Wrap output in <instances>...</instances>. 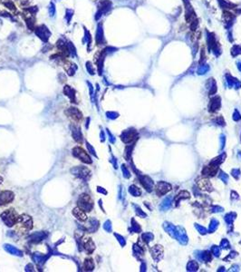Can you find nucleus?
<instances>
[{
	"label": "nucleus",
	"mask_w": 241,
	"mask_h": 272,
	"mask_svg": "<svg viewBox=\"0 0 241 272\" xmlns=\"http://www.w3.org/2000/svg\"><path fill=\"white\" fill-rule=\"evenodd\" d=\"M95 41L98 44H103V43L105 42L104 40V36H103V30H102V27L100 24L97 27V32H96V36H95Z\"/></svg>",
	"instance_id": "2eb2a0df"
},
{
	"label": "nucleus",
	"mask_w": 241,
	"mask_h": 272,
	"mask_svg": "<svg viewBox=\"0 0 241 272\" xmlns=\"http://www.w3.org/2000/svg\"><path fill=\"white\" fill-rule=\"evenodd\" d=\"M35 20L32 18H28L27 19V27H29V28L31 29H34V25H35Z\"/></svg>",
	"instance_id": "b1692460"
},
{
	"label": "nucleus",
	"mask_w": 241,
	"mask_h": 272,
	"mask_svg": "<svg viewBox=\"0 0 241 272\" xmlns=\"http://www.w3.org/2000/svg\"><path fill=\"white\" fill-rule=\"evenodd\" d=\"M94 269V260L92 258H86L84 260V269L86 271H92Z\"/></svg>",
	"instance_id": "6ab92c4d"
},
{
	"label": "nucleus",
	"mask_w": 241,
	"mask_h": 272,
	"mask_svg": "<svg viewBox=\"0 0 241 272\" xmlns=\"http://www.w3.org/2000/svg\"><path fill=\"white\" fill-rule=\"evenodd\" d=\"M98 191H99V192H103V193H106L105 191H103L102 188H100V187H98Z\"/></svg>",
	"instance_id": "c756f323"
},
{
	"label": "nucleus",
	"mask_w": 241,
	"mask_h": 272,
	"mask_svg": "<svg viewBox=\"0 0 241 272\" xmlns=\"http://www.w3.org/2000/svg\"><path fill=\"white\" fill-rule=\"evenodd\" d=\"M88 125H89V118H87V124H86V128H88Z\"/></svg>",
	"instance_id": "7c9ffc66"
},
{
	"label": "nucleus",
	"mask_w": 241,
	"mask_h": 272,
	"mask_svg": "<svg viewBox=\"0 0 241 272\" xmlns=\"http://www.w3.org/2000/svg\"><path fill=\"white\" fill-rule=\"evenodd\" d=\"M88 83V85H89V89H90V95H91V99H92V101H94V87H93V85H91V83L88 82L87 83Z\"/></svg>",
	"instance_id": "a878e982"
},
{
	"label": "nucleus",
	"mask_w": 241,
	"mask_h": 272,
	"mask_svg": "<svg viewBox=\"0 0 241 272\" xmlns=\"http://www.w3.org/2000/svg\"><path fill=\"white\" fill-rule=\"evenodd\" d=\"M2 181H3V178H2L1 176H0V184L2 183Z\"/></svg>",
	"instance_id": "2f4dec72"
},
{
	"label": "nucleus",
	"mask_w": 241,
	"mask_h": 272,
	"mask_svg": "<svg viewBox=\"0 0 241 272\" xmlns=\"http://www.w3.org/2000/svg\"><path fill=\"white\" fill-rule=\"evenodd\" d=\"M82 246L88 254H92L94 250L95 249V245H94V241H92V239H90V238H86V237L83 238Z\"/></svg>",
	"instance_id": "1a4fd4ad"
},
{
	"label": "nucleus",
	"mask_w": 241,
	"mask_h": 272,
	"mask_svg": "<svg viewBox=\"0 0 241 272\" xmlns=\"http://www.w3.org/2000/svg\"><path fill=\"white\" fill-rule=\"evenodd\" d=\"M71 172L74 176L83 180H88L91 176V172L89 171L88 168L84 166H76L71 170Z\"/></svg>",
	"instance_id": "20e7f679"
},
{
	"label": "nucleus",
	"mask_w": 241,
	"mask_h": 272,
	"mask_svg": "<svg viewBox=\"0 0 241 272\" xmlns=\"http://www.w3.org/2000/svg\"><path fill=\"white\" fill-rule=\"evenodd\" d=\"M84 39H85L86 43L88 44V45L91 44V42H92V36H91L89 31L85 29V36H84Z\"/></svg>",
	"instance_id": "5701e85b"
},
{
	"label": "nucleus",
	"mask_w": 241,
	"mask_h": 272,
	"mask_svg": "<svg viewBox=\"0 0 241 272\" xmlns=\"http://www.w3.org/2000/svg\"><path fill=\"white\" fill-rule=\"evenodd\" d=\"M34 267L32 264H28L27 267H25V271H34Z\"/></svg>",
	"instance_id": "cd10ccee"
},
{
	"label": "nucleus",
	"mask_w": 241,
	"mask_h": 272,
	"mask_svg": "<svg viewBox=\"0 0 241 272\" xmlns=\"http://www.w3.org/2000/svg\"><path fill=\"white\" fill-rule=\"evenodd\" d=\"M49 15L50 16H54L55 15V5L51 2L49 5Z\"/></svg>",
	"instance_id": "4be33fe9"
},
{
	"label": "nucleus",
	"mask_w": 241,
	"mask_h": 272,
	"mask_svg": "<svg viewBox=\"0 0 241 272\" xmlns=\"http://www.w3.org/2000/svg\"><path fill=\"white\" fill-rule=\"evenodd\" d=\"M86 147H87V149H88V152H91L92 154H94V156H96V153H95V151H94V149L92 147V145H91L88 141H86Z\"/></svg>",
	"instance_id": "393cba45"
},
{
	"label": "nucleus",
	"mask_w": 241,
	"mask_h": 272,
	"mask_svg": "<svg viewBox=\"0 0 241 272\" xmlns=\"http://www.w3.org/2000/svg\"><path fill=\"white\" fill-rule=\"evenodd\" d=\"M47 237V233L44 232V231H39V232H36L31 234L30 236H28L27 239L28 241L32 242V243H38L42 241L44 239H45Z\"/></svg>",
	"instance_id": "9d476101"
},
{
	"label": "nucleus",
	"mask_w": 241,
	"mask_h": 272,
	"mask_svg": "<svg viewBox=\"0 0 241 272\" xmlns=\"http://www.w3.org/2000/svg\"><path fill=\"white\" fill-rule=\"evenodd\" d=\"M63 94H66L67 97H69V99L71 100L72 103H77L76 95H75V91H74L73 88H72V87H70V86H68V85L64 86V88H63Z\"/></svg>",
	"instance_id": "ddd939ff"
},
{
	"label": "nucleus",
	"mask_w": 241,
	"mask_h": 272,
	"mask_svg": "<svg viewBox=\"0 0 241 272\" xmlns=\"http://www.w3.org/2000/svg\"><path fill=\"white\" fill-rule=\"evenodd\" d=\"M48 257V255H44L42 253H39V252H36L33 254V260L37 265H41L47 260Z\"/></svg>",
	"instance_id": "dca6fc26"
},
{
	"label": "nucleus",
	"mask_w": 241,
	"mask_h": 272,
	"mask_svg": "<svg viewBox=\"0 0 241 272\" xmlns=\"http://www.w3.org/2000/svg\"><path fill=\"white\" fill-rule=\"evenodd\" d=\"M63 67H64V69H66V73H67L69 75H71V76L74 75V73H75V71L77 70V66H75V64H72V63H69V62H67V63L64 64Z\"/></svg>",
	"instance_id": "a211bd4d"
},
{
	"label": "nucleus",
	"mask_w": 241,
	"mask_h": 272,
	"mask_svg": "<svg viewBox=\"0 0 241 272\" xmlns=\"http://www.w3.org/2000/svg\"><path fill=\"white\" fill-rule=\"evenodd\" d=\"M73 214L77 219H79L81 221H85L87 219V216L85 213H84V210H83L79 207H76V208L74 209Z\"/></svg>",
	"instance_id": "4468645a"
},
{
	"label": "nucleus",
	"mask_w": 241,
	"mask_h": 272,
	"mask_svg": "<svg viewBox=\"0 0 241 272\" xmlns=\"http://www.w3.org/2000/svg\"><path fill=\"white\" fill-rule=\"evenodd\" d=\"M35 32H36V36L40 38V39H42L44 42H47L48 38L51 36L50 31L48 30V28L45 27V25H40V27H36Z\"/></svg>",
	"instance_id": "0eeeda50"
},
{
	"label": "nucleus",
	"mask_w": 241,
	"mask_h": 272,
	"mask_svg": "<svg viewBox=\"0 0 241 272\" xmlns=\"http://www.w3.org/2000/svg\"><path fill=\"white\" fill-rule=\"evenodd\" d=\"M78 207L84 211H91L94 208V202L88 194L83 193L77 200Z\"/></svg>",
	"instance_id": "7ed1b4c3"
},
{
	"label": "nucleus",
	"mask_w": 241,
	"mask_h": 272,
	"mask_svg": "<svg viewBox=\"0 0 241 272\" xmlns=\"http://www.w3.org/2000/svg\"><path fill=\"white\" fill-rule=\"evenodd\" d=\"M15 194L11 191H0V206L10 203L14 200Z\"/></svg>",
	"instance_id": "423d86ee"
},
{
	"label": "nucleus",
	"mask_w": 241,
	"mask_h": 272,
	"mask_svg": "<svg viewBox=\"0 0 241 272\" xmlns=\"http://www.w3.org/2000/svg\"><path fill=\"white\" fill-rule=\"evenodd\" d=\"M73 14H74V11L72 9H66V19L68 24H70L71 22V19L73 17Z\"/></svg>",
	"instance_id": "aec40b11"
},
{
	"label": "nucleus",
	"mask_w": 241,
	"mask_h": 272,
	"mask_svg": "<svg viewBox=\"0 0 241 272\" xmlns=\"http://www.w3.org/2000/svg\"><path fill=\"white\" fill-rule=\"evenodd\" d=\"M71 132H72V136H73L74 140L78 142V144H82L83 142V134L81 132L80 127L76 124H72L70 126Z\"/></svg>",
	"instance_id": "6e6552de"
},
{
	"label": "nucleus",
	"mask_w": 241,
	"mask_h": 272,
	"mask_svg": "<svg viewBox=\"0 0 241 272\" xmlns=\"http://www.w3.org/2000/svg\"><path fill=\"white\" fill-rule=\"evenodd\" d=\"M66 113L68 116H70L72 119L74 120V121H76V122H80V121L83 119V114H82V113H81L77 108H75V107H70V108H68V110L66 112Z\"/></svg>",
	"instance_id": "9b49d317"
},
{
	"label": "nucleus",
	"mask_w": 241,
	"mask_h": 272,
	"mask_svg": "<svg viewBox=\"0 0 241 272\" xmlns=\"http://www.w3.org/2000/svg\"><path fill=\"white\" fill-rule=\"evenodd\" d=\"M73 155L77 159L82 161L84 163H87V164L92 163V160H91L90 156L81 147H74L73 149Z\"/></svg>",
	"instance_id": "39448f33"
},
{
	"label": "nucleus",
	"mask_w": 241,
	"mask_h": 272,
	"mask_svg": "<svg viewBox=\"0 0 241 272\" xmlns=\"http://www.w3.org/2000/svg\"><path fill=\"white\" fill-rule=\"evenodd\" d=\"M85 66H86L87 72H88L90 74H94V66H93L92 63H91V62H86Z\"/></svg>",
	"instance_id": "412c9836"
},
{
	"label": "nucleus",
	"mask_w": 241,
	"mask_h": 272,
	"mask_svg": "<svg viewBox=\"0 0 241 272\" xmlns=\"http://www.w3.org/2000/svg\"><path fill=\"white\" fill-rule=\"evenodd\" d=\"M104 229H105L106 230H109V231L111 230V224L109 221H106L105 224H104Z\"/></svg>",
	"instance_id": "c85d7f7f"
},
{
	"label": "nucleus",
	"mask_w": 241,
	"mask_h": 272,
	"mask_svg": "<svg viewBox=\"0 0 241 272\" xmlns=\"http://www.w3.org/2000/svg\"><path fill=\"white\" fill-rule=\"evenodd\" d=\"M87 227H86V230L88 232H94L97 230L98 228V221H96L95 219H91L90 221H88V223H87Z\"/></svg>",
	"instance_id": "f3484780"
},
{
	"label": "nucleus",
	"mask_w": 241,
	"mask_h": 272,
	"mask_svg": "<svg viewBox=\"0 0 241 272\" xmlns=\"http://www.w3.org/2000/svg\"><path fill=\"white\" fill-rule=\"evenodd\" d=\"M5 5L8 6L9 9H12V10H15V5L13 4L12 2H6L5 3Z\"/></svg>",
	"instance_id": "bb28decb"
},
{
	"label": "nucleus",
	"mask_w": 241,
	"mask_h": 272,
	"mask_svg": "<svg viewBox=\"0 0 241 272\" xmlns=\"http://www.w3.org/2000/svg\"><path fill=\"white\" fill-rule=\"evenodd\" d=\"M4 249H5V250L6 252H8L9 254H12L14 256H17V257H22L23 256V252L20 249H16V247H14V246H12L10 244H5L4 245Z\"/></svg>",
	"instance_id": "f8f14e48"
},
{
	"label": "nucleus",
	"mask_w": 241,
	"mask_h": 272,
	"mask_svg": "<svg viewBox=\"0 0 241 272\" xmlns=\"http://www.w3.org/2000/svg\"><path fill=\"white\" fill-rule=\"evenodd\" d=\"M17 230L22 233H27L33 228V219L27 214H22L17 219Z\"/></svg>",
	"instance_id": "f257e3e1"
},
{
	"label": "nucleus",
	"mask_w": 241,
	"mask_h": 272,
	"mask_svg": "<svg viewBox=\"0 0 241 272\" xmlns=\"http://www.w3.org/2000/svg\"><path fill=\"white\" fill-rule=\"evenodd\" d=\"M1 219L6 226L12 227L16 223L17 219H18V215H17V213L15 211V210L9 209L8 210H5L2 213Z\"/></svg>",
	"instance_id": "f03ea898"
}]
</instances>
